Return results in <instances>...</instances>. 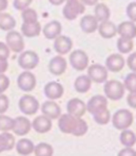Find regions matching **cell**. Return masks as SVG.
I'll list each match as a JSON object with an SVG mask.
<instances>
[{"instance_id":"cell-4","label":"cell","mask_w":136,"mask_h":156,"mask_svg":"<svg viewBox=\"0 0 136 156\" xmlns=\"http://www.w3.org/2000/svg\"><path fill=\"white\" fill-rule=\"evenodd\" d=\"M84 11L85 7L79 0H67V3L63 9V13L66 19L72 21Z\"/></svg>"},{"instance_id":"cell-24","label":"cell","mask_w":136,"mask_h":156,"mask_svg":"<svg viewBox=\"0 0 136 156\" xmlns=\"http://www.w3.org/2000/svg\"><path fill=\"white\" fill-rule=\"evenodd\" d=\"M41 26L38 21L33 23H23L21 25L23 34L28 38L38 37L41 33Z\"/></svg>"},{"instance_id":"cell-8","label":"cell","mask_w":136,"mask_h":156,"mask_svg":"<svg viewBox=\"0 0 136 156\" xmlns=\"http://www.w3.org/2000/svg\"><path fill=\"white\" fill-rule=\"evenodd\" d=\"M6 42L8 47L15 53L23 51L25 48V42L21 34L17 31H10L6 35Z\"/></svg>"},{"instance_id":"cell-12","label":"cell","mask_w":136,"mask_h":156,"mask_svg":"<svg viewBox=\"0 0 136 156\" xmlns=\"http://www.w3.org/2000/svg\"><path fill=\"white\" fill-rule=\"evenodd\" d=\"M67 109L68 114L75 117H82L86 112V107L83 101L74 98L68 102Z\"/></svg>"},{"instance_id":"cell-13","label":"cell","mask_w":136,"mask_h":156,"mask_svg":"<svg viewBox=\"0 0 136 156\" xmlns=\"http://www.w3.org/2000/svg\"><path fill=\"white\" fill-rule=\"evenodd\" d=\"M45 96L48 99L55 100L60 99L63 95L64 88L63 85L55 81H51L46 84L44 88Z\"/></svg>"},{"instance_id":"cell-44","label":"cell","mask_w":136,"mask_h":156,"mask_svg":"<svg viewBox=\"0 0 136 156\" xmlns=\"http://www.w3.org/2000/svg\"><path fill=\"white\" fill-rule=\"evenodd\" d=\"M135 151L134 150L131 149L130 147H127L125 149H123L122 150L120 151L118 154L119 156H126V155H135Z\"/></svg>"},{"instance_id":"cell-47","label":"cell","mask_w":136,"mask_h":156,"mask_svg":"<svg viewBox=\"0 0 136 156\" xmlns=\"http://www.w3.org/2000/svg\"><path fill=\"white\" fill-rule=\"evenodd\" d=\"M81 2L84 3V4L89 5V6H93L96 5L98 0H80Z\"/></svg>"},{"instance_id":"cell-17","label":"cell","mask_w":136,"mask_h":156,"mask_svg":"<svg viewBox=\"0 0 136 156\" xmlns=\"http://www.w3.org/2000/svg\"><path fill=\"white\" fill-rule=\"evenodd\" d=\"M32 126L37 133L45 134L51 130L52 122L47 116L41 115L33 120Z\"/></svg>"},{"instance_id":"cell-21","label":"cell","mask_w":136,"mask_h":156,"mask_svg":"<svg viewBox=\"0 0 136 156\" xmlns=\"http://www.w3.org/2000/svg\"><path fill=\"white\" fill-rule=\"evenodd\" d=\"M117 33L122 38L132 39L135 37V25L134 22L124 21L120 23L117 28Z\"/></svg>"},{"instance_id":"cell-40","label":"cell","mask_w":136,"mask_h":156,"mask_svg":"<svg viewBox=\"0 0 136 156\" xmlns=\"http://www.w3.org/2000/svg\"><path fill=\"white\" fill-rule=\"evenodd\" d=\"M9 99L6 95L0 94V114L6 112L9 108Z\"/></svg>"},{"instance_id":"cell-10","label":"cell","mask_w":136,"mask_h":156,"mask_svg":"<svg viewBox=\"0 0 136 156\" xmlns=\"http://www.w3.org/2000/svg\"><path fill=\"white\" fill-rule=\"evenodd\" d=\"M88 75L91 81L97 83H102L107 80L108 71L102 65L93 64L88 68Z\"/></svg>"},{"instance_id":"cell-5","label":"cell","mask_w":136,"mask_h":156,"mask_svg":"<svg viewBox=\"0 0 136 156\" xmlns=\"http://www.w3.org/2000/svg\"><path fill=\"white\" fill-rule=\"evenodd\" d=\"M19 107L25 115H33L39 110V103L35 97L30 95H25L19 101Z\"/></svg>"},{"instance_id":"cell-30","label":"cell","mask_w":136,"mask_h":156,"mask_svg":"<svg viewBox=\"0 0 136 156\" xmlns=\"http://www.w3.org/2000/svg\"><path fill=\"white\" fill-rule=\"evenodd\" d=\"M119 140L122 145L131 147L135 144V135L133 131L125 129L120 134Z\"/></svg>"},{"instance_id":"cell-27","label":"cell","mask_w":136,"mask_h":156,"mask_svg":"<svg viewBox=\"0 0 136 156\" xmlns=\"http://www.w3.org/2000/svg\"><path fill=\"white\" fill-rule=\"evenodd\" d=\"M92 81L87 76H80L76 78L75 82V87L76 91L80 93H85L88 92L91 87Z\"/></svg>"},{"instance_id":"cell-29","label":"cell","mask_w":136,"mask_h":156,"mask_svg":"<svg viewBox=\"0 0 136 156\" xmlns=\"http://www.w3.org/2000/svg\"><path fill=\"white\" fill-rule=\"evenodd\" d=\"M95 17L98 21L103 22L108 21L110 17V11L106 5L104 3H99L96 5L94 9Z\"/></svg>"},{"instance_id":"cell-18","label":"cell","mask_w":136,"mask_h":156,"mask_svg":"<svg viewBox=\"0 0 136 156\" xmlns=\"http://www.w3.org/2000/svg\"><path fill=\"white\" fill-rule=\"evenodd\" d=\"M31 128V124L28 119L24 116H18L15 119V126L12 130L16 135L23 136L29 133Z\"/></svg>"},{"instance_id":"cell-19","label":"cell","mask_w":136,"mask_h":156,"mask_svg":"<svg viewBox=\"0 0 136 156\" xmlns=\"http://www.w3.org/2000/svg\"><path fill=\"white\" fill-rule=\"evenodd\" d=\"M41 111L50 119H57L61 115V110L59 105L54 101H46L42 105Z\"/></svg>"},{"instance_id":"cell-33","label":"cell","mask_w":136,"mask_h":156,"mask_svg":"<svg viewBox=\"0 0 136 156\" xmlns=\"http://www.w3.org/2000/svg\"><path fill=\"white\" fill-rule=\"evenodd\" d=\"M93 118L96 123L100 125H106L110 120V113L108 108L93 115Z\"/></svg>"},{"instance_id":"cell-35","label":"cell","mask_w":136,"mask_h":156,"mask_svg":"<svg viewBox=\"0 0 136 156\" xmlns=\"http://www.w3.org/2000/svg\"><path fill=\"white\" fill-rule=\"evenodd\" d=\"M22 12L21 16L23 20V23H33L37 21L38 15L35 11L33 9L27 8Z\"/></svg>"},{"instance_id":"cell-3","label":"cell","mask_w":136,"mask_h":156,"mask_svg":"<svg viewBox=\"0 0 136 156\" xmlns=\"http://www.w3.org/2000/svg\"><path fill=\"white\" fill-rule=\"evenodd\" d=\"M123 85L118 80H110L106 82L104 91L108 98L112 101H118L123 97L125 89Z\"/></svg>"},{"instance_id":"cell-36","label":"cell","mask_w":136,"mask_h":156,"mask_svg":"<svg viewBox=\"0 0 136 156\" xmlns=\"http://www.w3.org/2000/svg\"><path fill=\"white\" fill-rule=\"evenodd\" d=\"M124 87H126L130 93H136V74L130 73L124 80Z\"/></svg>"},{"instance_id":"cell-9","label":"cell","mask_w":136,"mask_h":156,"mask_svg":"<svg viewBox=\"0 0 136 156\" xmlns=\"http://www.w3.org/2000/svg\"><path fill=\"white\" fill-rule=\"evenodd\" d=\"M36 77L30 72L21 73L17 78V85L19 89L25 92L31 91L36 86Z\"/></svg>"},{"instance_id":"cell-11","label":"cell","mask_w":136,"mask_h":156,"mask_svg":"<svg viewBox=\"0 0 136 156\" xmlns=\"http://www.w3.org/2000/svg\"><path fill=\"white\" fill-rule=\"evenodd\" d=\"M107 106L108 101L106 97L102 95H95L88 101L86 108L88 112L93 115L106 109Z\"/></svg>"},{"instance_id":"cell-1","label":"cell","mask_w":136,"mask_h":156,"mask_svg":"<svg viewBox=\"0 0 136 156\" xmlns=\"http://www.w3.org/2000/svg\"><path fill=\"white\" fill-rule=\"evenodd\" d=\"M60 130L64 134L82 136L86 133L88 127L85 120L80 117H75L70 114L63 115L59 120Z\"/></svg>"},{"instance_id":"cell-46","label":"cell","mask_w":136,"mask_h":156,"mask_svg":"<svg viewBox=\"0 0 136 156\" xmlns=\"http://www.w3.org/2000/svg\"><path fill=\"white\" fill-rule=\"evenodd\" d=\"M7 6H8L7 0H0V12L6 10Z\"/></svg>"},{"instance_id":"cell-26","label":"cell","mask_w":136,"mask_h":156,"mask_svg":"<svg viewBox=\"0 0 136 156\" xmlns=\"http://www.w3.org/2000/svg\"><path fill=\"white\" fill-rule=\"evenodd\" d=\"M34 144L32 141L27 138L19 140L16 145L17 153L21 155H28L34 150Z\"/></svg>"},{"instance_id":"cell-16","label":"cell","mask_w":136,"mask_h":156,"mask_svg":"<svg viewBox=\"0 0 136 156\" xmlns=\"http://www.w3.org/2000/svg\"><path fill=\"white\" fill-rule=\"evenodd\" d=\"M106 67L112 72H119L123 68L125 60L118 54H113L109 56L106 61Z\"/></svg>"},{"instance_id":"cell-34","label":"cell","mask_w":136,"mask_h":156,"mask_svg":"<svg viewBox=\"0 0 136 156\" xmlns=\"http://www.w3.org/2000/svg\"><path fill=\"white\" fill-rule=\"evenodd\" d=\"M15 119L6 115H0V131H9L14 128Z\"/></svg>"},{"instance_id":"cell-7","label":"cell","mask_w":136,"mask_h":156,"mask_svg":"<svg viewBox=\"0 0 136 156\" xmlns=\"http://www.w3.org/2000/svg\"><path fill=\"white\" fill-rule=\"evenodd\" d=\"M39 62V57L37 53L27 50L20 54L18 58V64L23 69L31 70L35 68Z\"/></svg>"},{"instance_id":"cell-20","label":"cell","mask_w":136,"mask_h":156,"mask_svg":"<svg viewBox=\"0 0 136 156\" xmlns=\"http://www.w3.org/2000/svg\"><path fill=\"white\" fill-rule=\"evenodd\" d=\"M80 28L85 33L90 34L95 32L98 27V21L95 16L85 15L80 20Z\"/></svg>"},{"instance_id":"cell-48","label":"cell","mask_w":136,"mask_h":156,"mask_svg":"<svg viewBox=\"0 0 136 156\" xmlns=\"http://www.w3.org/2000/svg\"><path fill=\"white\" fill-rule=\"evenodd\" d=\"M49 2L54 5H61L64 2L65 0H49Z\"/></svg>"},{"instance_id":"cell-28","label":"cell","mask_w":136,"mask_h":156,"mask_svg":"<svg viewBox=\"0 0 136 156\" xmlns=\"http://www.w3.org/2000/svg\"><path fill=\"white\" fill-rule=\"evenodd\" d=\"M16 26V21L11 15L6 13H0V29L7 31L12 30Z\"/></svg>"},{"instance_id":"cell-45","label":"cell","mask_w":136,"mask_h":156,"mask_svg":"<svg viewBox=\"0 0 136 156\" xmlns=\"http://www.w3.org/2000/svg\"><path fill=\"white\" fill-rule=\"evenodd\" d=\"M8 65L7 60H0V73H3L7 71Z\"/></svg>"},{"instance_id":"cell-25","label":"cell","mask_w":136,"mask_h":156,"mask_svg":"<svg viewBox=\"0 0 136 156\" xmlns=\"http://www.w3.org/2000/svg\"><path fill=\"white\" fill-rule=\"evenodd\" d=\"M14 136L8 132L0 134V153L5 151H10L15 146Z\"/></svg>"},{"instance_id":"cell-42","label":"cell","mask_w":136,"mask_h":156,"mask_svg":"<svg viewBox=\"0 0 136 156\" xmlns=\"http://www.w3.org/2000/svg\"><path fill=\"white\" fill-rule=\"evenodd\" d=\"M135 60H136V53L135 52H134L133 54H130L129 57L127 58V64L128 67H129L130 69L134 72L136 71Z\"/></svg>"},{"instance_id":"cell-32","label":"cell","mask_w":136,"mask_h":156,"mask_svg":"<svg viewBox=\"0 0 136 156\" xmlns=\"http://www.w3.org/2000/svg\"><path fill=\"white\" fill-rule=\"evenodd\" d=\"M35 155L36 156H52L53 148L49 144L41 142L34 147Z\"/></svg>"},{"instance_id":"cell-39","label":"cell","mask_w":136,"mask_h":156,"mask_svg":"<svg viewBox=\"0 0 136 156\" xmlns=\"http://www.w3.org/2000/svg\"><path fill=\"white\" fill-rule=\"evenodd\" d=\"M10 85L8 77L3 73H0V94L6 91Z\"/></svg>"},{"instance_id":"cell-43","label":"cell","mask_w":136,"mask_h":156,"mask_svg":"<svg viewBox=\"0 0 136 156\" xmlns=\"http://www.w3.org/2000/svg\"><path fill=\"white\" fill-rule=\"evenodd\" d=\"M127 101L129 106L133 108L136 107V93H130L127 97Z\"/></svg>"},{"instance_id":"cell-15","label":"cell","mask_w":136,"mask_h":156,"mask_svg":"<svg viewBox=\"0 0 136 156\" xmlns=\"http://www.w3.org/2000/svg\"><path fill=\"white\" fill-rule=\"evenodd\" d=\"M72 45L71 39L66 36L57 37L54 42V48L55 51L62 55L67 54L71 51Z\"/></svg>"},{"instance_id":"cell-23","label":"cell","mask_w":136,"mask_h":156,"mask_svg":"<svg viewBox=\"0 0 136 156\" xmlns=\"http://www.w3.org/2000/svg\"><path fill=\"white\" fill-rule=\"evenodd\" d=\"M98 28L100 34L104 38H112L117 33V27L113 23L109 21L101 22Z\"/></svg>"},{"instance_id":"cell-37","label":"cell","mask_w":136,"mask_h":156,"mask_svg":"<svg viewBox=\"0 0 136 156\" xmlns=\"http://www.w3.org/2000/svg\"><path fill=\"white\" fill-rule=\"evenodd\" d=\"M33 2V0H14L13 5L19 11H23L27 9Z\"/></svg>"},{"instance_id":"cell-22","label":"cell","mask_w":136,"mask_h":156,"mask_svg":"<svg viewBox=\"0 0 136 156\" xmlns=\"http://www.w3.org/2000/svg\"><path fill=\"white\" fill-rule=\"evenodd\" d=\"M62 31L61 24L57 21H53L46 24L43 28V34L49 40L59 37Z\"/></svg>"},{"instance_id":"cell-2","label":"cell","mask_w":136,"mask_h":156,"mask_svg":"<svg viewBox=\"0 0 136 156\" xmlns=\"http://www.w3.org/2000/svg\"><path fill=\"white\" fill-rule=\"evenodd\" d=\"M134 121V115L127 109L116 111L112 118L113 126L117 130H125L131 126Z\"/></svg>"},{"instance_id":"cell-6","label":"cell","mask_w":136,"mask_h":156,"mask_svg":"<svg viewBox=\"0 0 136 156\" xmlns=\"http://www.w3.org/2000/svg\"><path fill=\"white\" fill-rule=\"evenodd\" d=\"M69 60L72 67L77 71H83L88 67L89 63L87 54L81 50L73 51L69 56Z\"/></svg>"},{"instance_id":"cell-14","label":"cell","mask_w":136,"mask_h":156,"mask_svg":"<svg viewBox=\"0 0 136 156\" xmlns=\"http://www.w3.org/2000/svg\"><path fill=\"white\" fill-rule=\"evenodd\" d=\"M67 68V62L64 58L57 56L50 60L49 65L50 72L54 76H61L64 73Z\"/></svg>"},{"instance_id":"cell-38","label":"cell","mask_w":136,"mask_h":156,"mask_svg":"<svg viewBox=\"0 0 136 156\" xmlns=\"http://www.w3.org/2000/svg\"><path fill=\"white\" fill-rule=\"evenodd\" d=\"M127 15L132 22L136 21V3L135 2H131L127 5L126 9Z\"/></svg>"},{"instance_id":"cell-31","label":"cell","mask_w":136,"mask_h":156,"mask_svg":"<svg viewBox=\"0 0 136 156\" xmlns=\"http://www.w3.org/2000/svg\"><path fill=\"white\" fill-rule=\"evenodd\" d=\"M117 47L122 54H127L134 48V42L131 39L120 37L117 41Z\"/></svg>"},{"instance_id":"cell-41","label":"cell","mask_w":136,"mask_h":156,"mask_svg":"<svg viewBox=\"0 0 136 156\" xmlns=\"http://www.w3.org/2000/svg\"><path fill=\"white\" fill-rule=\"evenodd\" d=\"M9 47L5 43L0 42V60H7L9 57Z\"/></svg>"}]
</instances>
